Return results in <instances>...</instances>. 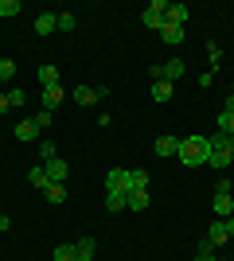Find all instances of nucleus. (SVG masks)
Here are the masks:
<instances>
[{
	"label": "nucleus",
	"mask_w": 234,
	"mask_h": 261,
	"mask_svg": "<svg viewBox=\"0 0 234 261\" xmlns=\"http://www.w3.org/2000/svg\"><path fill=\"white\" fill-rule=\"evenodd\" d=\"M176 156H179L184 168H203V164L211 160V144H207V137H184Z\"/></svg>",
	"instance_id": "nucleus-1"
},
{
	"label": "nucleus",
	"mask_w": 234,
	"mask_h": 261,
	"mask_svg": "<svg viewBox=\"0 0 234 261\" xmlns=\"http://www.w3.org/2000/svg\"><path fill=\"white\" fill-rule=\"evenodd\" d=\"M164 16H168V0H148V8L141 12V20H145L148 32H160V28H164Z\"/></svg>",
	"instance_id": "nucleus-2"
},
{
	"label": "nucleus",
	"mask_w": 234,
	"mask_h": 261,
	"mask_svg": "<svg viewBox=\"0 0 234 261\" xmlns=\"http://www.w3.org/2000/svg\"><path fill=\"white\" fill-rule=\"evenodd\" d=\"M106 191H125L129 195V168H110L106 172Z\"/></svg>",
	"instance_id": "nucleus-3"
},
{
	"label": "nucleus",
	"mask_w": 234,
	"mask_h": 261,
	"mask_svg": "<svg viewBox=\"0 0 234 261\" xmlns=\"http://www.w3.org/2000/svg\"><path fill=\"white\" fill-rule=\"evenodd\" d=\"M43 172H47L51 184H67V172H70V168H67V160H59V156H55V160L43 164Z\"/></svg>",
	"instance_id": "nucleus-4"
},
{
	"label": "nucleus",
	"mask_w": 234,
	"mask_h": 261,
	"mask_svg": "<svg viewBox=\"0 0 234 261\" xmlns=\"http://www.w3.org/2000/svg\"><path fill=\"white\" fill-rule=\"evenodd\" d=\"M59 28V12H39L35 16V35H51Z\"/></svg>",
	"instance_id": "nucleus-5"
},
{
	"label": "nucleus",
	"mask_w": 234,
	"mask_h": 261,
	"mask_svg": "<svg viewBox=\"0 0 234 261\" xmlns=\"http://www.w3.org/2000/svg\"><path fill=\"white\" fill-rule=\"evenodd\" d=\"M207 144H211V152L234 156V137H230V133H215V137H207Z\"/></svg>",
	"instance_id": "nucleus-6"
},
{
	"label": "nucleus",
	"mask_w": 234,
	"mask_h": 261,
	"mask_svg": "<svg viewBox=\"0 0 234 261\" xmlns=\"http://www.w3.org/2000/svg\"><path fill=\"white\" fill-rule=\"evenodd\" d=\"M211 207H215V215H219V218H230V215H234V199H230V191H219V195L211 199Z\"/></svg>",
	"instance_id": "nucleus-7"
},
{
	"label": "nucleus",
	"mask_w": 234,
	"mask_h": 261,
	"mask_svg": "<svg viewBox=\"0 0 234 261\" xmlns=\"http://www.w3.org/2000/svg\"><path fill=\"white\" fill-rule=\"evenodd\" d=\"M188 16H191V8H188V4H168L164 23H176V28H184V23H188Z\"/></svg>",
	"instance_id": "nucleus-8"
},
{
	"label": "nucleus",
	"mask_w": 234,
	"mask_h": 261,
	"mask_svg": "<svg viewBox=\"0 0 234 261\" xmlns=\"http://www.w3.org/2000/svg\"><path fill=\"white\" fill-rule=\"evenodd\" d=\"M125 207H129V195H125V191H106V211H110V215H121Z\"/></svg>",
	"instance_id": "nucleus-9"
},
{
	"label": "nucleus",
	"mask_w": 234,
	"mask_h": 261,
	"mask_svg": "<svg viewBox=\"0 0 234 261\" xmlns=\"http://www.w3.org/2000/svg\"><path fill=\"white\" fill-rule=\"evenodd\" d=\"M184 137H156V156H176Z\"/></svg>",
	"instance_id": "nucleus-10"
},
{
	"label": "nucleus",
	"mask_w": 234,
	"mask_h": 261,
	"mask_svg": "<svg viewBox=\"0 0 234 261\" xmlns=\"http://www.w3.org/2000/svg\"><path fill=\"white\" fill-rule=\"evenodd\" d=\"M226 238H230V234H226V218H215L211 230H207V242H211V246H223Z\"/></svg>",
	"instance_id": "nucleus-11"
},
{
	"label": "nucleus",
	"mask_w": 234,
	"mask_h": 261,
	"mask_svg": "<svg viewBox=\"0 0 234 261\" xmlns=\"http://www.w3.org/2000/svg\"><path fill=\"white\" fill-rule=\"evenodd\" d=\"M63 98H67V90H63V86H47L43 90V109L55 113V106H63Z\"/></svg>",
	"instance_id": "nucleus-12"
},
{
	"label": "nucleus",
	"mask_w": 234,
	"mask_h": 261,
	"mask_svg": "<svg viewBox=\"0 0 234 261\" xmlns=\"http://www.w3.org/2000/svg\"><path fill=\"white\" fill-rule=\"evenodd\" d=\"M172 94H176L172 82H164V78H156V82H152V101H172Z\"/></svg>",
	"instance_id": "nucleus-13"
},
{
	"label": "nucleus",
	"mask_w": 234,
	"mask_h": 261,
	"mask_svg": "<svg viewBox=\"0 0 234 261\" xmlns=\"http://www.w3.org/2000/svg\"><path fill=\"white\" fill-rule=\"evenodd\" d=\"M160 78H164V82H179V78H184V63H179V59L164 63V66H160Z\"/></svg>",
	"instance_id": "nucleus-14"
},
{
	"label": "nucleus",
	"mask_w": 234,
	"mask_h": 261,
	"mask_svg": "<svg viewBox=\"0 0 234 261\" xmlns=\"http://www.w3.org/2000/svg\"><path fill=\"white\" fill-rule=\"evenodd\" d=\"M16 137H20V141H35V137H39V125H35L32 117H23L20 125H16Z\"/></svg>",
	"instance_id": "nucleus-15"
},
{
	"label": "nucleus",
	"mask_w": 234,
	"mask_h": 261,
	"mask_svg": "<svg viewBox=\"0 0 234 261\" xmlns=\"http://www.w3.org/2000/svg\"><path fill=\"white\" fill-rule=\"evenodd\" d=\"M74 101H82V106H94L98 101V86H74V94H70Z\"/></svg>",
	"instance_id": "nucleus-16"
},
{
	"label": "nucleus",
	"mask_w": 234,
	"mask_h": 261,
	"mask_svg": "<svg viewBox=\"0 0 234 261\" xmlns=\"http://www.w3.org/2000/svg\"><path fill=\"white\" fill-rule=\"evenodd\" d=\"M129 191H148V172L129 168Z\"/></svg>",
	"instance_id": "nucleus-17"
},
{
	"label": "nucleus",
	"mask_w": 234,
	"mask_h": 261,
	"mask_svg": "<svg viewBox=\"0 0 234 261\" xmlns=\"http://www.w3.org/2000/svg\"><path fill=\"white\" fill-rule=\"evenodd\" d=\"M55 261H78V242H63V246H55Z\"/></svg>",
	"instance_id": "nucleus-18"
},
{
	"label": "nucleus",
	"mask_w": 234,
	"mask_h": 261,
	"mask_svg": "<svg viewBox=\"0 0 234 261\" xmlns=\"http://www.w3.org/2000/svg\"><path fill=\"white\" fill-rule=\"evenodd\" d=\"M35 74H39V82H43V90H47V86H59V70H55V66H51V63H43V66H39V70H35Z\"/></svg>",
	"instance_id": "nucleus-19"
},
{
	"label": "nucleus",
	"mask_w": 234,
	"mask_h": 261,
	"mask_svg": "<svg viewBox=\"0 0 234 261\" xmlns=\"http://www.w3.org/2000/svg\"><path fill=\"white\" fill-rule=\"evenodd\" d=\"M160 39H164V43H184V28H176V23H164V28H160Z\"/></svg>",
	"instance_id": "nucleus-20"
},
{
	"label": "nucleus",
	"mask_w": 234,
	"mask_h": 261,
	"mask_svg": "<svg viewBox=\"0 0 234 261\" xmlns=\"http://www.w3.org/2000/svg\"><path fill=\"white\" fill-rule=\"evenodd\" d=\"M28 184H32V187H39V191H47V187H51V179H47V172H43V168H32V172H28Z\"/></svg>",
	"instance_id": "nucleus-21"
},
{
	"label": "nucleus",
	"mask_w": 234,
	"mask_h": 261,
	"mask_svg": "<svg viewBox=\"0 0 234 261\" xmlns=\"http://www.w3.org/2000/svg\"><path fill=\"white\" fill-rule=\"evenodd\" d=\"M43 195H47V203H67V184H51Z\"/></svg>",
	"instance_id": "nucleus-22"
},
{
	"label": "nucleus",
	"mask_w": 234,
	"mask_h": 261,
	"mask_svg": "<svg viewBox=\"0 0 234 261\" xmlns=\"http://www.w3.org/2000/svg\"><path fill=\"white\" fill-rule=\"evenodd\" d=\"M94 246H98L94 238H82V242H78V261H94Z\"/></svg>",
	"instance_id": "nucleus-23"
},
{
	"label": "nucleus",
	"mask_w": 234,
	"mask_h": 261,
	"mask_svg": "<svg viewBox=\"0 0 234 261\" xmlns=\"http://www.w3.org/2000/svg\"><path fill=\"white\" fill-rule=\"evenodd\" d=\"M129 207H133V211H145L148 207V191H129Z\"/></svg>",
	"instance_id": "nucleus-24"
},
{
	"label": "nucleus",
	"mask_w": 234,
	"mask_h": 261,
	"mask_svg": "<svg viewBox=\"0 0 234 261\" xmlns=\"http://www.w3.org/2000/svg\"><path fill=\"white\" fill-rule=\"evenodd\" d=\"M219 133H230V137H234V113H230V109L219 113Z\"/></svg>",
	"instance_id": "nucleus-25"
},
{
	"label": "nucleus",
	"mask_w": 234,
	"mask_h": 261,
	"mask_svg": "<svg viewBox=\"0 0 234 261\" xmlns=\"http://www.w3.org/2000/svg\"><path fill=\"white\" fill-rule=\"evenodd\" d=\"M78 20H74V12H59V32H74Z\"/></svg>",
	"instance_id": "nucleus-26"
},
{
	"label": "nucleus",
	"mask_w": 234,
	"mask_h": 261,
	"mask_svg": "<svg viewBox=\"0 0 234 261\" xmlns=\"http://www.w3.org/2000/svg\"><path fill=\"white\" fill-rule=\"evenodd\" d=\"M39 156H43V164L55 160V156H59V152H55V141H47V137H43V141H39Z\"/></svg>",
	"instance_id": "nucleus-27"
},
{
	"label": "nucleus",
	"mask_w": 234,
	"mask_h": 261,
	"mask_svg": "<svg viewBox=\"0 0 234 261\" xmlns=\"http://www.w3.org/2000/svg\"><path fill=\"white\" fill-rule=\"evenodd\" d=\"M16 12H20V0H0V16H4V20H12Z\"/></svg>",
	"instance_id": "nucleus-28"
},
{
	"label": "nucleus",
	"mask_w": 234,
	"mask_h": 261,
	"mask_svg": "<svg viewBox=\"0 0 234 261\" xmlns=\"http://www.w3.org/2000/svg\"><path fill=\"white\" fill-rule=\"evenodd\" d=\"M207 164H211V168H230L234 156H226V152H211V160H207Z\"/></svg>",
	"instance_id": "nucleus-29"
},
{
	"label": "nucleus",
	"mask_w": 234,
	"mask_h": 261,
	"mask_svg": "<svg viewBox=\"0 0 234 261\" xmlns=\"http://www.w3.org/2000/svg\"><path fill=\"white\" fill-rule=\"evenodd\" d=\"M207 59H211V70H215V66L223 63V47H219V43H207Z\"/></svg>",
	"instance_id": "nucleus-30"
},
{
	"label": "nucleus",
	"mask_w": 234,
	"mask_h": 261,
	"mask_svg": "<svg viewBox=\"0 0 234 261\" xmlns=\"http://www.w3.org/2000/svg\"><path fill=\"white\" fill-rule=\"evenodd\" d=\"M51 117H55V113H51V109H39V113H35L32 121H35V125H39V133H43L47 125H51Z\"/></svg>",
	"instance_id": "nucleus-31"
},
{
	"label": "nucleus",
	"mask_w": 234,
	"mask_h": 261,
	"mask_svg": "<svg viewBox=\"0 0 234 261\" xmlns=\"http://www.w3.org/2000/svg\"><path fill=\"white\" fill-rule=\"evenodd\" d=\"M12 74H16V63H12V59H0V82H8Z\"/></svg>",
	"instance_id": "nucleus-32"
},
{
	"label": "nucleus",
	"mask_w": 234,
	"mask_h": 261,
	"mask_svg": "<svg viewBox=\"0 0 234 261\" xmlns=\"http://www.w3.org/2000/svg\"><path fill=\"white\" fill-rule=\"evenodd\" d=\"M8 101L12 106H23V90H8Z\"/></svg>",
	"instance_id": "nucleus-33"
},
{
	"label": "nucleus",
	"mask_w": 234,
	"mask_h": 261,
	"mask_svg": "<svg viewBox=\"0 0 234 261\" xmlns=\"http://www.w3.org/2000/svg\"><path fill=\"white\" fill-rule=\"evenodd\" d=\"M211 82H215V70H207V74H199V86H203V90H211Z\"/></svg>",
	"instance_id": "nucleus-34"
},
{
	"label": "nucleus",
	"mask_w": 234,
	"mask_h": 261,
	"mask_svg": "<svg viewBox=\"0 0 234 261\" xmlns=\"http://www.w3.org/2000/svg\"><path fill=\"white\" fill-rule=\"evenodd\" d=\"M12 109V101H8V94H0V113H8Z\"/></svg>",
	"instance_id": "nucleus-35"
},
{
	"label": "nucleus",
	"mask_w": 234,
	"mask_h": 261,
	"mask_svg": "<svg viewBox=\"0 0 234 261\" xmlns=\"http://www.w3.org/2000/svg\"><path fill=\"white\" fill-rule=\"evenodd\" d=\"M226 234H230V238H234V215L226 218Z\"/></svg>",
	"instance_id": "nucleus-36"
},
{
	"label": "nucleus",
	"mask_w": 234,
	"mask_h": 261,
	"mask_svg": "<svg viewBox=\"0 0 234 261\" xmlns=\"http://www.w3.org/2000/svg\"><path fill=\"white\" fill-rule=\"evenodd\" d=\"M195 261H219V257H215V253H199Z\"/></svg>",
	"instance_id": "nucleus-37"
},
{
	"label": "nucleus",
	"mask_w": 234,
	"mask_h": 261,
	"mask_svg": "<svg viewBox=\"0 0 234 261\" xmlns=\"http://www.w3.org/2000/svg\"><path fill=\"white\" fill-rule=\"evenodd\" d=\"M226 109H230V113H234V94H230V98H226Z\"/></svg>",
	"instance_id": "nucleus-38"
}]
</instances>
